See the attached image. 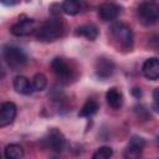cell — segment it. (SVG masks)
<instances>
[{"mask_svg":"<svg viewBox=\"0 0 159 159\" xmlns=\"http://www.w3.org/2000/svg\"><path fill=\"white\" fill-rule=\"evenodd\" d=\"M63 24L58 19H51L45 21L36 30V39L43 42H51L63 35Z\"/></svg>","mask_w":159,"mask_h":159,"instance_id":"cell-1","label":"cell"},{"mask_svg":"<svg viewBox=\"0 0 159 159\" xmlns=\"http://www.w3.org/2000/svg\"><path fill=\"white\" fill-rule=\"evenodd\" d=\"M111 34L113 40L124 50H130L134 42L133 31L123 22H114L111 26Z\"/></svg>","mask_w":159,"mask_h":159,"instance_id":"cell-2","label":"cell"},{"mask_svg":"<svg viewBox=\"0 0 159 159\" xmlns=\"http://www.w3.org/2000/svg\"><path fill=\"white\" fill-rule=\"evenodd\" d=\"M139 20L144 25H152L159 19V2L157 0H145L138 7Z\"/></svg>","mask_w":159,"mask_h":159,"instance_id":"cell-3","label":"cell"},{"mask_svg":"<svg viewBox=\"0 0 159 159\" xmlns=\"http://www.w3.org/2000/svg\"><path fill=\"white\" fill-rule=\"evenodd\" d=\"M2 57L6 65L12 70H20L27 61L25 52L16 46H5L2 50Z\"/></svg>","mask_w":159,"mask_h":159,"instance_id":"cell-4","label":"cell"},{"mask_svg":"<svg viewBox=\"0 0 159 159\" xmlns=\"http://www.w3.org/2000/svg\"><path fill=\"white\" fill-rule=\"evenodd\" d=\"M51 70L61 83H70L71 80H73V70L65 58H53L51 62Z\"/></svg>","mask_w":159,"mask_h":159,"instance_id":"cell-5","label":"cell"},{"mask_svg":"<svg viewBox=\"0 0 159 159\" xmlns=\"http://www.w3.org/2000/svg\"><path fill=\"white\" fill-rule=\"evenodd\" d=\"M45 144H46V148L50 149L51 152H55V153H61L63 149H65V145H66V139L63 137V134L53 128V129H50L46 138H45Z\"/></svg>","mask_w":159,"mask_h":159,"instance_id":"cell-6","label":"cell"},{"mask_svg":"<svg viewBox=\"0 0 159 159\" xmlns=\"http://www.w3.org/2000/svg\"><path fill=\"white\" fill-rule=\"evenodd\" d=\"M35 30H36V21L32 19H25L14 24L10 31L14 36H26L32 34Z\"/></svg>","mask_w":159,"mask_h":159,"instance_id":"cell-7","label":"cell"},{"mask_svg":"<svg viewBox=\"0 0 159 159\" xmlns=\"http://www.w3.org/2000/svg\"><path fill=\"white\" fill-rule=\"evenodd\" d=\"M114 63L112 60L109 58H98L96 61L94 65V70H96V75L101 78V80H106L108 77H111L114 72Z\"/></svg>","mask_w":159,"mask_h":159,"instance_id":"cell-8","label":"cell"},{"mask_svg":"<svg viewBox=\"0 0 159 159\" xmlns=\"http://www.w3.org/2000/svg\"><path fill=\"white\" fill-rule=\"evenodd\" d=\"M16 106L12 102H4L0 108V127L9 125L16 117Z\"/></svg>","mask_w":159,"mask_h":159,"instance_id":"cell-9","label":"cell"},{"mask_svg":"<svg viewBox=\"0 0 159 159\" xmlns=\"http://www.w3.org/2000/svg\"><path fill=\"white\" fill-rule=\"evenodd\" d=\"M142 72L145 78L150 81H155L159 78V58L150 57L148 58L142 67Z\"/></svg>","mask_w":159,"mask_h":159,"instance_id":"cell-10","label":"cell"},{"mask_svg":"<svg viewBox=\"0 0 159 159\" xmlns=\"http://www.w3.org/2000/svg\"><path fill=\"white\" fill-rule=\"evenodd\" d=\"M120 9L113 2H104L98 7V15L103 21H112L118 17Z\"/></svg>","mask_w":159,"mask_h":159,"instance_id":"cell-11","label":"cell"},{"mask_svg":"<svg viewBox=\"0 0 159 159\" xmlns=\"http://www.w3.org/2000/svg\"><path fill=\"white\" fill-rule=\"evenodd\" d=\"M145 145V142L143 138L140 137H133L124 152V157L125 158H137L142 154V150Z\"/></svg>","mask_w":159,"mask_h":159,"instance_id":"cell-12","label":"cell"},{"mask_svg":"<svg viewBox=\"0 0 159 159\" xmlns=\"http://www.w3.org/2000/svg\"><path fill=\"white\" fill-rule=\"evenodd\" d=\"M14 88L17 93L20 94H25L29 96L31 94L35 89H34V84L25 77V76H17L14 80Z\"/></svg>","mask_w":159,"mask_h":159,"instance_id":"cell-13","label":"cell"},{"mask_svg":"<svg viewBox=\"0 0 159 159\" xmlns=\"http://www.w3.org/2000/svg\"><path fill=\"white\" fill-rule=\"evenodd\" d=\"M106 99H107V103H108L112 108H114V109L119 108V107L123 104V94H122V92H120L118 88H116V87H112V88H109V89L107 91V93H106Z\"/></svg>","mask_w":159,"mask_h":159,"instance_id":"cell-14","label":"cell"},{"mask_svg":"<svg viewBox=\"0 0 159 159\" xmlns=\"http://www.w3.org/2000/svg\"><path fill=\"white\" fill-rule=\"evenodd\" d=\"M84 9L83 0H65L62 4V10L68 15H77Z\"/></svg>","mask_w":159,"mask_h":159,"instance_id":"cell-15","label":"cell"},{"mask_svg":"<svg viewBox=\"0 0 159 159\" xmlns=\"http://www.w3.org/2000/svg\"><path fill=\"white\" fill-rule=\"evenodd\" d=\"M76 34L80 36H83L88 40H94L98 36V29L93 25H83L77 29Z\"/></svg>","mask_w":159,"mask_h":159,"instance_id":"cell-16","label":"cell"},{"mask_svg":"<svg viewBox=\"0 0 159 159\" xmlns=\"http://www.w3.org/2000/svg\"><path fill=\"white\" fill-rule=\"evenodd\" d=\"M98 109V103L94 99H87L83 107L81 108L78 116L80 117H92Z\"/></svg>","mask_w":159,"mask_h":159,"instance_id":"cell-17","label":"cell"},{"mask_svg":"<svg viewBox=\"0 0 159 159\" xmlns=\"http://www.w3.org/2000/svg\"><path fill=\"white\" fill-rule=\"evenodd\" d=\"M5 157L11 159H20L24 157V149L17 144H9L5 148Z\"/></svg>","mask_w":159,"mask_h":159,"instance_id":"cell-18","label":"cell"},{"mask_svg":"<svg viewBox=\"0 0 159 159\" xmlns=\"http://www.w3.org/2000/svg\"><path fill=\"white\" fill-rule=\"evenodd\" d=\"M32 84H34V89L35 91H42L45 89L46 84H47V78L43 73H36L34 80H32Z\"/></svg>","mask_w":159,"mask_h":159,"instance_id":"cell-19","label":"cell"},{"mask_svg":"<svg viewBox=\"0 0 159 159\" xmlns=\"http://www.w3.org/2000/svg\"><path fill=\"white\" fill-rule=\"evenodd\" d=\"M113 155V150L111 147H101L93 154V159H107Z\"/></svg>","mask_w":159,"mask_h":159,"instance_id":"cell-20","label":"cell"},{"mask_svg":"<svg viewBox=\"0 0 159 159\" xmlns=\"http://www.w3.org/2000/svg\"><path fill=\"white\" fill-rule=\"evenodd\" d=\"M153 99H154V104L159 108V88H157L153 92Z\"/></svg>","mask_w":159,"mask_h":159,"instance_id":"cell-21","label":"cell"},{"mask_svg":"<svg viewBox=\"0 0 159 159\" xmlns=\"http://www.w3.org/2000/svg\"><path fill=\"white\" fill-rule=\"evenodd\" d=\"M132 93H133V96H134V97H137V98H139V97L142 96V92H140V89H139V88H133Z\"/></svg>","mask_w":159,"mask_h":159,"instance_id":"cell-22","label":"cell"},{"mask_svg":"<svg viewBox=\"0 0 159 159\" xmlns=\"http://www.w3.org/2000/svg\"><path fill=\"white\" fill-rule=\"evenodd\" d=\"M1 2L5 5H14L16 2V0H1Z\"/></svg>","mask_w":159,"mask_h":159,"instance_id":"cell-23","label":"cell"},{"mask_svg":"<svg viewBox=\"0 0 159 159\" xmlns=\"http://www.w3.org/2000/svg\"><path fill=\"white\" fill-rule=\"evenodd\" d=\"M157 140H158V144H159V135H158V138H157Z\"/></svg>","mask_w":159,"mask_h":159,"instance_id":"cell-24","label":"cell"}]
</instances>
